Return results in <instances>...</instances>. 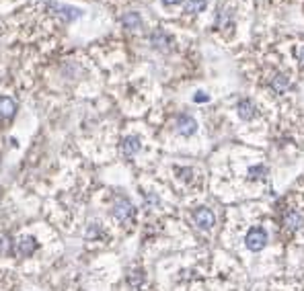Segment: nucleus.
<instances>
[{
    "instance_id": "f257e3e1",
    "label": "nucleus",
    "mask_w": 304,
    "mask_h": 291,
    "mask_svg": "<svg viewBox=\"0 0 304 291\" xmlns=\"http://www.w3.org/2000/svg\"><path fill=\"white\" fill-rule=\"evenodd\" d=\"M245 244H247V248H249L251 252L263 250V248L267 246V232H265L261 226L251 228V230L247 232V236H245Z\"/></svg>"
},
{
    "instance_id": "f03ea898",
    "label": "nucleus",
    "mask_w": 304,
    "mask_h": 291,
    "mask_svg": "<svg viewBox=\"0 0 304 291\" xmlns=\"http://www.w3.org/2000/svg\"><path fill=\"white\" fill-rule=\"evenodd\" d=\"M134 213H136V209H134V205H132L129 199L119 197V199L115 201V205H113V215H115L119 222H127V220H132Z\"/></svg>"
},
{
    "instance_id": "7ed1b4c3",
    "label": "nucleus",
    "mask_w": 304,
    "mask_h": 291,
    "mask_svg": "<svg viewBox=\"0 0 304 291\" xmlns=\"http://www.w3.org/2000/svg\"><path fill=\"white\" fill-rule=\"evenodd\" d=\"M193 222L202 228V230H210L214 224H216V217H214V211L208 209V207H198L193 211Z\"/></svg>"
},
{
    "instance_id": "20e7f679",
    "label": "nucleus",
    "mask_w": 304,
    "mask_h": 291,
    "mask_svg": "<svg viewBox=\"0 0 304 291\" xmlns=\"http://www.w3.org/2000/svg\"><path fill=\"white\" fill-rule=\"evenodd\" d=\"M177 131L181 135L189 137V135H193L198 131V121L191 115H179V119H177Z\"/></svg>"
},
{
    "instance_id": "39448f33",
    "label": "nucleus",
    "mask_w": 304,
    "mask_h": 291,
    "mask_svg": "<svg viewBox=\"0 0 304 291\" xmlns=\"http://www.w3.org/2000/svg\"><path fill=\"white\" fill-rule=\"evenodd\" d=\"M37 248H39V244H37V240H35L33 236H25V238H21L19 244L15 246V250H17L19 256H31Z\"/></svg>"
},
{
    "instance_id": "423d86ee",
    "label": "nucleus",
    "mask_w": 304,
    "mask_h": 291,
    "mask_svg": "<svg viewBox=\"0 0 304 291\" xmlns=\"http://www.w3.org/2000/svg\"><path fill=\"white\" fill-rule=\"evenodd\" d=\"M142 148V143H140V137L138 135H127L123 141H121V154L123 156H136Z\"/></svg>"
},
{
    "instance_id": "0eeeda50",
    "label": "nucleus",
    "mask_w": 304,
    "mask_h": 291,
    "mask_svg": "<svg viewBox=\"0 0 304 291\" xmlns=\"http://www.w3.org/2000/svg\"><path fill=\"white\" fill-rule=\"evenodd\" d=\"M236 113H238V117H241L243 121H251V119L255 117V113H257L255 103H253L251 99H243V101H238V105H236Z\"/></svg>"
},
{
    "instance_id": "6e6552de",
    "label": "nucleus",
    "mask_w": 304,
    "mask_h": 291,
    "mask_svg": "<svg viewBox=\"0 0 304 291\" xmlns=\"http://www.w3.org/2000/svg\"><path fill=\"white\" fill-rule=\"evenodd\" d=\"M50 7H52V9H56L54 13H56L62 21H66V23H70V21H74V19H78V17H80V11H76V9L62 7V5H56V3H50Z\"/></svg>"
},
{
    "instance_id": "1a4fd4ad",
    "label": "nucleus",
    "mask_w": 304,
    "mask_h": 291,
    "mask_svg": "<svg viewBox=\"0 0 304 291\" xmlns=\"http://www.w3.org/2000/svg\"><path fill=\"white\" fill-rule=\"evenodd\" d=\"M302 224H304V220H302V215L298 213V211H290L288 215H286V220H284V228H286V232H296V230H300L302 228Z\"/></svg>"
},
{
    "instance_id": "9d476101",
    "label": "nucleus",
    "mask_w": 304,
    "mask_h": 291,
    "mask_svg": "<svg viewBox=\"0 0 304 291\" xmlns=\"http://www.w3.org/2000/svg\"><path fill=\"white\" fill-rule=\"evenodd\" d=\"M15 113H17V103L13 99H9V96L0 99V117H3V119H11Z\"/></svg>"
},
{
    "instance_id": "9b49d317",
    "label": "nucleus",
    "mask_w": 304,
    "mask_h": 291,
    "mask_svg": "<svg viewBox=\"0 0 304 291\" xmlns=\"http://www.w3.org/2000/svg\"><path fill=\"white\" fill-rule=\"evenodd\" d=\"M150 41H152V45H155L157 50H169V45H171V37L165 31H161V29L150 35Z\"/></svg>"
},
{
    "instance_id": "f8f14e48",
    "label": "nucleus",
    "mask_w": 304,
    "mask_h": 291,
    "mask_svg": "<svg viewBox=\"0 0 304 291\" xmlns=\"http://www.w3.org/2000/svg\"><path fill=\"white\" fill-rule=\"evenodd\" d=\"M121 23H123V27H127V29H138V27H142V19H140L138 13H125V15L121 17Z\"/></svg>"
},
{
    "instance_id": "ddd939ff",
    "label": "nucleus",
    "mask_w": 304,
    "mask_h": 291,
    "mask_svg": "<svg viewBox=\"0 0 304 291\" xmlns=\"http://www.w3.org/2000/svg\"><path fill=\"white\" fill-rule=\"evenodd\" d=\"M271 86L275 88V92H286V90H288V86H290V80H288V76L277 74V76L271 80Z\"/></svg>"
},
{
    "instance_id": "4468645a",
    "label": "nucleus",
    "mask_w": 304,
    "mask_h": 291,
    "mask_svg": "<svg viewBox=\"0 0 304 291\" xmlns=\"http://www.w3.org/2000/svg\"><path fill=\"white\" fill-rule=\"evenodd\" d=\"M206 9V0H187L185 11L187 13H202Z\"/></svg>"
},
{
    "instance_id": "2eb2a0df",
    "label": "nucleus",
    "mask_w": 304,
    "mask_h": 291,
    "mask_svg": "<svg viewBox=\"0 0 304 291\" xmlns=\"http://www.w3.org/2000/svg\"><path fill=\"white\" fill-rule=\"evenodd\" d=\"M127 283H129L132 287H140V285L144 283V273H142L140 269H136V271H132V273L127 275Z\"/></svg>"
},
{
    "instance_id": "dca6fc26",
    "label": "nucleus",
    "mask_w": 304,
    "mask_h": 291,
    "mask_svg": "<svg viewBox=\"0 0 304 291\" xmlns=\"http://www.w3.org/2000/svg\"><path fill=\"white\" fill-rule=\"evenodd\" d=\"M11 250H13V240L9 238V236H3L0 238V254H11Z\"/></svg>"
},
{
    "instance_id": "f3484780",
    "label": "nucleus",
    "mask_w": 304,
    "mask_h": 291,
    "mask_svg": "<svg viewBox=\"0 0 304 291\" xmlns=\"http://www.w3.org/2000/svg\"><path fill=\"white\" fill-rule=\"evenodd\" d=\"M99 236H101V226L91 224L89 230H86V238H89V240H95V238H99Z\"/></svg>"
},
{
    "instance_id": "a211bd4d",
    "label": "nucleus",
    "mask_w": 304,
    "mask_h": 291,
    "mask_svg": "<svg viewBox=\"0 0 304 291\" xmlns=\"http://www.w3.org/2000/svg\"><path fill=\"white\" fill-rule=\"evenodd\" d=\"M146 205H148V207L159 205V197H157V195H152V193H148V195H146Z\"/></svg>"
},
{
    "instance_id": "6ab92c4d",
    "label": "nucleus",
    "mask_w": 304,
    "mask_h": 291,
    "mask_svg": "<svg viewBox=\"0 0 304 291\" xmlns=\"http://www.w3.org/2000/svg\"><path fill=\"white\" fill-rule=\"evenodd\" d=\"M261 173H265V166H257V168H251V171H249L251 179H259V177H261Z\"/></svg>"
},
{
    "instance_id": "aec40b11",
    "label": "nucleus",
    "mask_w": 304,
    "mask_h": 291,
    "mask_svg": "<svg viewBox=\"0 0 304 291\" xmlns=\"http://www.w3.org/2000/svg\"><path fill=\"white\" fill-rule=\"evenodd\" d=\"M193 99H196V103H206V101H208L210 96H208V94H204V92H198V94H196Z\"/></svg>"
},
{
    "instance_id": "412c9836",
    "label": "nucleus",
    "mask_w": 304,
    "mask_h": 291,
    "mask_svg": "<svg viewBox=\"0 0 304 291\" xmlns=\"http://www.w3.org/2000/svg\"><path fill=\"white\" fill-rule=\"evenodd\" d=\"M298 60H300V64H304V45L298 50Z\"/></svg>"
},
{
    "instance_id": "4be33fe9",
    "label": "nucleus",
    "mask_w": 304,
    "mask_h": 291,
    "mask_svg": "<svg viewBox=\"0 0 304 291\" xmlns=\"http://www.w3.org/2000/svg\"><path fill=\"white\" fill-rule=\"evenodd\" d=\"M163 3H165V5H179L181 0H163Z\"/></svg>"
}]
</instances>
